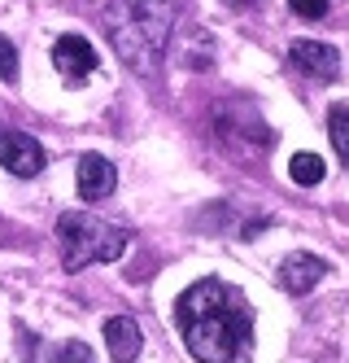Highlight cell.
I'll return each instance as SVG.
<instances>
[{
	"label": "cell",
	"instance_id": "obj_10",
	"mask_svg": "<svg viewBox=\"0 0 349 363\" xmlns=\"http://www.w3.org/2000/svg\"><path fill=\"white\" fill-rule=\"evenodd\" d=\"M288 175H292V184L314 189V184H324L328 167H324V158H319V153H292V158H288Z\"/></svg>",
	"mask_w": 349,
	"mask_h": 363
},
{
	"label": "cell",
	"instance_id": "obj_1",
	"mask_svg": "<svg viewBox=\"0 0 349 363\" xmlns=\"http://www.w3.org/2000/svg\"><path fill=\"white\" fill-rule=\"evenodd\" d=\"M175 324L197 363H240L253 346V311L236 284L205 276L175 302Z\"/></svg>",
	"mask_w": 349,
	"mask_h": 363
},
{
	"label": "cell",
	"instance_id": "obj_13",
	"mask_svg": "<svg viewBox=\"0 0 349 363\" xmlns=\"http://www.w3.org/2000/svg\"><path fill=\"white\" fill-rule=\"evenodd\" d=\"M288 5H292V13H297V18H310V22H319V18L328 13V5H332V0H288Z\"/></svg>",
	"mask_w": 349,
	"mask_h": 363
},
{
	"label": "cell",
	"instance_id": "obj_5",
	"mask_svg": "<svg viewBox=\"0 0 349 363\" xmlns=\"http://www.w3.org/2000/svg\"><path fill=\"white\" fill-rule=\"evenodd\" d=\"M288 62H292V70H302L306 79L332 84L336 74H341L336 48H332V44H319V40H292V44H288Z\"/></svg>",
	"mask_w": 349,
	"mask_h": 363
},
{
	"label": "cell",
	"instance_id": "obj_4",
	"mask_svg": "<svg viewBox=\"0 0 349 363\" xmlns=\"http://www.w3.org/2000/svg\"><path fill=\"white\" fill-rule=\"evenodd\" d=\"M0 167L9 175H18V179H31V175H40L48 167V153L26 132H0Z\"/></svg>",
	"mask_w": 349,
	"mask_h": 363
},
{
	"label": "cell",
	"instance_id": "obj_2",
	"mask_svg": "<svg viewBox=\"0 0 349 363\" xmlns=\"http://www.w3.org/2000/svg\"><path fill=\"white\" fill-rule=\"evenodd\" d=\"M101 22L122 66L136 74H153L175 35L179 0H110Z\"/></svg>",
	"mask_w": 349,
	"mask_h": 363
},
{
	"label": "cell",
	"instance_id": "obj_3",
	"mask_svg": "<svg viewBox=\"0 0 349 363\" xmlns=\"http://www.w3.org/2000/svg\"><path fill=\"white\" fill-rule=\"evenodd\" d=\"M57 245L66 272H84L92 263H114L127 250V228L101 219L92 211H66L57 219Z\"/></svg>",
	"mask_w": 349,
	"mask_h": 363
},
{
	"label": "cell",
	"instance_id": "obj_7",
	"mask_svg": "<svg viewBox=\"0 0 349 363\" xmlns=\"http://www.w3.org/2000/svg\"><path fill=\"white\" fill-rule=\"evenodd\" d=\"M328 276V263L319 254H288L284 263H280V284H284V294H292V298H302V294H310L319 280Z\"/></svg>",
	"mask_w": 349,
	"mask_h": 363
},
{
	"label": "cell",
	"instance_id": "obj_11",
	"mask_svg": "<svg viewBox=\"0 0 349 363\" xmlns=\"http://www.w3.org/2000/svg\"><path fill=\"white\" fill-rule=\"evenodd\" d=\"M328 136H332V149L349 162V106H332L328 110Z\"/></svg>",
	"mask_w": 349,
	"mask_h": 363
},
{
	"label": "cell",
	"instance_id": "obj_8",
	"mask_svg": "<svg viewBox=\"0 0 349 363\" xmlns=\"http://www.w3.org/2000/svg\"><path fill=\"white\" fill-rule=\"evenodd\" d=\"M118 184V171L110 158H101V153H84L79 158V197L84 201H101V197H110Z\"/></svg>",
	"mask_w": 349,
	"mask_h": 363
},
{
	"label": "cell",
	"instance_id": "obj_6",
	"mask_svg": "<svg viewBox=\"0 0 349 363\" xmlns=\"http://www.w3.org/2000/svg\"><path fill=\"white\" fill-rule=\"evenodd\" d=\"M52 66H57V74H66V79L79 84V79H88V74L101 66V53L84 35H62L57 44H52Z\"/></svg>",
	"mask_w": 349,
	"mask_h": 363
},
{
	"label": "cell",
	"instance_id": "obj_12",
	"mask_svg": "<svg viewBox=\"0 0 349 363\" xmlns=\"http://www.w3.org/2000/svg\"><path fill=\"white\" fill-rule=\"evenodd\" d=\"M52 363H96V354L84 342H62L57 350H52Z\"/></svg>",
	"mask_w": 349,
	"mask_h": 363
},
{
	"label": "cell",
	"instance_id": "obj_15",
	"mask_svg": "<svg viewBox=\"0 0 349 363\" xmlns=\"http://www.w3.org/2000/svg\"><path fill=\"white\" fill-rule=\"evenodd\" d=\"M223 5H231V9H245V5H253V0H223Z\"/></svg>",
	"mask_w": 349,
	"mask_h": 363
},
{
	"label": "cell",
	"instance_id": "obj_14",
	"mask_svg": "<svg viewBox=\"0 0 349 363\" xmlns=\"http://www.w3.org/2000/svg\"><path fill=\"white\" fill-rule=\"evenodd\" d=\"M0 79H18V53H13V44L5 40V35H0Z\"/></svg>",
	"mask_w": 349,
	"mask_h": 363
},
{
	"label": "cell",
	"instance_id": "obj_9",
	"mask_svg": "<svg viewBox=\"0 0 349 363\" xmlns=\"http://www.w3.org/2000/svg\"><path fill=\"white\" fill-rule=\"evenodd\" d=\"M105 346H110L114 363H136V354L144 346V333L131 315H110L105 320Z\"/></svg>",
	"mask_w": 349,
	"mask_h": 363
}]
</instances>
